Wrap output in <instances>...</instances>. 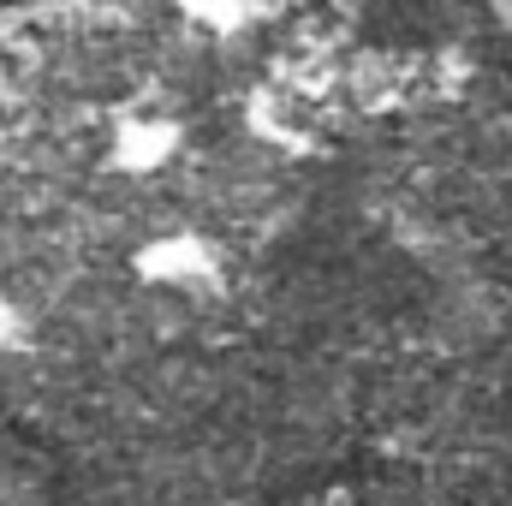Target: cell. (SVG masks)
I'll return each mask as SVG.
<instances>
[{
    "instance_id": "cell-1",
    "label": "cell",
    "mask_w": 512,
    "mask_h": 506,
    "mask_svg": "<svg viewBox=\"0 0 512 506\" xmlns=\"http://www.w3.org/2000/svg\"><path fill=\"white\" fill-rule=\"evenodd\" d=\"M12 328H18V310H12V304H6V298H0V346H6V340H12Z\"/></svg>"
}]
</instances>
